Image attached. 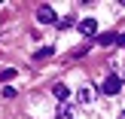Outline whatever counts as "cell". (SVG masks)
I'll list each match as a JSON object with an SVG mask.
<instances>
[{"instance_id": "1", "label": "cell", "mask_w": 125, "mask_h": 119, "mask_svg": "<svg viewBox=\"0 0 125 119\" xmlns=\"http://www.w3.org/2000/svg\"><path fill=\"white\" fill-rule=\"evenodd\" d=\"M101 92H104V95H119V92H122V79L119 76H107L101 83Z\"/></svg>"}, {"instance_id": "2", "label": "cell", "mask_w": 125, "mask_h": 119, "mask_svg": "<svg viewBox=\"0 0 125 119\" xmlns=\"http://www.w3.org/2000/svg\"><path fill=\"white\" fill-rule=\"evenodd\" d=\"M37 22H40V24H58V18H55V9H52V6H40V9H37Z\"/></svg>"}, {"instance_id": "3", "label": "cell", "mask_w": 125, "mask_h": 119, "mask_svg": "<svg viewBox=\"0 0 125 119\" xmlns=\"http://www.w3.org/2000/svg\"><path fill=\"white\" fill-rule=\"evenodd\" d=\"M79 34H83V37H95V34H98V22H95V18L79 22Z\"/></svg>"}, {"instance_id": "4", "label": "cell", "mask_w": 125, "mask_h": 119, "mask_svg": "<svg viewBox=\"0 0 125 119\" xmlns=\"http://www.w3.org/2000/svg\"><path fill=\"white\" fill-rule=\"evenodd\" d=\"M79 101H83V104H92V101H95V89H92V86H85V89H79Z\"/></svg>"}, {"instance_id": "5", "label": "cell", "mask_w": 125, "mask_h": 119, "mask_svg": "<svg viewBox=\"0 0 125 119\" xmlns=\"http://www.w3.org/2000/svg\"><path fill=\"white\" fill-rule=\"evenodd\" d=\"M58 119H73V107H70V104H58Z\"/></svg>"}, {"instance_id": "6", "label": "cell", "mask_w": 125, "mask_h": 119, "mask_svg": "<svg viewBox=\"0 0 125 119\" xmlns=\"http://www.w3.org/2000/svg\"><path fill=\"white\" fill-rule=\"evenodd\" d=\"M52 92H55V98H58L61 104H64V101H67V95H70V92H67V86H64V83H58V86H55Z\"/></svg>"}, {"instance_id": "7", "label": "cell", "mask_w": 125, "mask_h": 119, "mask_svg": "<svg viewBox=\"0 0 125 119\" xmlns=\"http://www.w3.org/2000/svg\"><path fill=\"white\" fill-rule=\"evenodd\" d=\"M49 55H52V46H43V49H40V52H37V55H34V58H37V61H43V58H49Z\"/></svg>"}, {"instance_id": "8", "label": "cell", "mask_w": 125, "mask_h": 119, "mask_svg": "<svg viewBox=\"0 0 125 119\" xmlns=\"http://www.w3.org/2000/svg\"><path fill=\"white\" fill-rule=\"evenodd\" d=\"M58 28H61V31L73 28V15H67V18H58Z\"/></svg>"}, {"instance_id": "9", "label": "cell", "mask_w": 125, "mask_h": 119, "mask_svg": "<svg viewBox=\"0 0 125 119\" xmlns=\"http://www.w3.org/2000/svg\"><path fill=\"white\" fill-rule=\"evenodd\" d=\"M98 43H101V46H110V43H116V34H104V37H98Z\"/></svg>"}, {"instance_id": "10", "label": "cell", "mask_w": 125, "mask_h": 119, "mask_svg": "<svg viewBox=\"0 0 125 119\" xmlns=\"http://www.w3.org/2000/svg\"><path fill=\"white\" fill-rule=\"evenodd\" d=\"M116 43H119V46H125V34H119V37H116Z\"/></svg>"}, {"instance_id": "11", "label": "cell", "mask_w": 125, "mask_h": 119, "mask_svg": "<svg viewBox=\"0 0 125 119\" xmlns=\"http://www.w3.org/2000/svg\"><path fill=\"white\" fill-rule=\"evenodd\" d=\"M119 119H125V110H122V113H119Z\"/></svg>"}]
</instances>
